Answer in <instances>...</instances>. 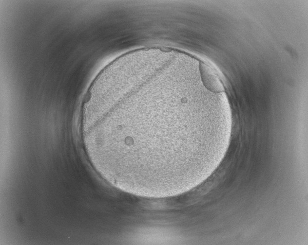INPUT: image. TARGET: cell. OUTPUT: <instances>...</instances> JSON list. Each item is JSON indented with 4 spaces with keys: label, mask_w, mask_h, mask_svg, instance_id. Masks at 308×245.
Listing matches in <instances>:
<instances>
[{
    "label": "cell",
    "mask_w": 308,
    "mask_h": 245,
    "mask_svg": "<svg viewBox=\"0 0 308 245\" xmlns=\"http://www.w3.org/2000/svg\"><path fill=\"white\" fill-rule=\"evenodd\" d=\"M201 72L203 80L208 88L213 91L220 92L224 90L218 78L208 66L201 65Z\"/></svg>",
    "instance_id": "obj_1"
}]
</instances>
